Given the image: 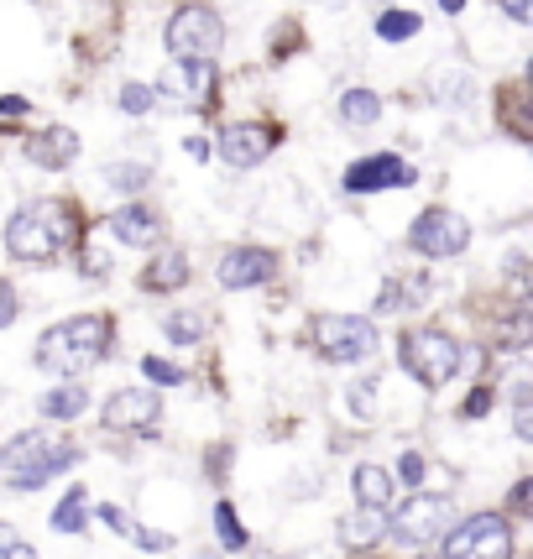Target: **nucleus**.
Listing matches in <instances>:
<instances>
[{
  "instance_id": "obj_1",
  "label": "nucleus",
  "mask_w": 533,
  "mask_h": 559,
  "mask_svg": "<svg viewBox=\"0 0 533 559\" xmlns=\"http://www.w3.org/2000/svg\"><path fill=\"white\" fill-rule=\"evenodd\" d=\"M73 241H79V210L69 199H37L5 225V251L26 267H52Z\"/></svg>"
},
{
  "instance_id": "obj_2",
  "label": "nucleus",
  "mask_w": 533,
  "mask_h": 559,
  "mask_svg": "<svg viewBox=\"0 0 533 559\" xmlns=\"http://www.w3.org/2000/svg\"><path fill=\"white\" fill-rule=\"evenodd\" d=\"M110 341H116V319L110 314H73L37 341V366L52 371V377H84L90 366L110 356Z\"/></svg>"
},
{
  "instance_id": "obj_3",
  "label": "nucleus",
  "mask_w": 533,
  "mask_h": 559,
  "mask_svg": "<svg viewBox=\"0 0 533 559\" xmlns=\"http://www.w3.org/2000/svg\"><path fill=\"white\" fill-rule=\"evenodd\" d=\"M73 465V439L52 435V429H32V435H16L5 450H0V471L16 491H37L48 487L58 471Z\"/></svg>"
},
{
  "instance_id": "obj_4",
  "label": "nucleus",
  "mask_w": 533,
  "mask_h": 559,
  "mask_svg": "<svg viewBox=\"0 0 533 559\" xmlns=\"http://www.w3.org/2000/svg\"><path fill=\"white\" fill-rule=\"evenodd\" d=\"M163 43L183 63H215V52L225 48V22H220L215 5H178Z\"/></svg>"
},
{
  "instance_id": "obj_5",
  "label": "nucleus",
  "mask_w": 533,
  "mask_h": 559,
  "mask_svg": "<svg viewBox=\"0 0 533 559\" xmlns=\"http://www.w3.org/2000/svg\"><path fill=\"white\" fill-rule=\"evenodd\" d=\"M398 361H403V371H408L413 382H424V388H445V382L461 371V345L450 341L445 330H413V335H403Z\"/></svg>"
},
{
  "instance_id": "obj_6",
  "label": "nucleus",
  "mask_w": 533,
  "mask_h": 559,
  "mask_svg": "<svg viewBox=\"0 0 533 559\" xmlns=\"http://www.w3.org/2000/svg\"><path fill=\"white\" fill-rule=\"evenodd\" d=\"M315 350L335 366L366 361V356L377 350V324L362 314H319L315 319Z\"/></svg>"
},
{
  "instance_id": "obj_7",
  "label": "nucleus",
  "mask_w": 533,
  "mask_h": 559,
  "mask_svg": "<svg viewBox=\"0 0 533 559\" xmlns=\"http://www.w3.org/2000/svg\"><path fill=\"white\" fill-rule=\"evenodd\" d=\"M445 559H512V528L502 512H476L445 538Z\"/></svg>"
},
{
  "instance_id": "obj_8",
  "label": "nucleus",
  "mask_w": 533,
  "mask_h": 559,
  "mask_svg": "<svg viewBox=\"0 0 533 559\" xmlns=\"http://www.w3.org/2000/svg\"><path fill=\"white\" fill-rule=\"evenodd\" d=\"M450 497H439V491H413L403 508L392 512L388 534L398 538V544H435L445 528H450Z\"/></svg>"
},
{
  "instance_id": "obj_9",
  "label": "nucleus",
  "mask_w": 533,
  "mask_h": 559,
  "mask_svg": "<svg viewBox=\"0 0 533 559\" xmlns=\"http://www.w3.org/2000/svg\"><path fill=\"white\" fill-rule=\"evenodd\" d=\"M408 246L418 251V257L450 262V257H461L465 246H471V225H465L455 210H424V215L413 219Z\"/></svg>"
},
{
  "instance_id": "obj_10",
  "label": "nucleus",
  "mask_w": 533,
  "mask_h": 559,
  "mask_svg": "<svg viewBox=\"0 0 533 559\" xmlns=\"http://www.w3.org/2000/svg\"><path fill=\"white\" fill-rule=\"evenodd\" d=\"M105 429L110 435H157V418H163V403L152 388H126L105 403Z\"/></svg>"
},
{
  "instance_id": "obj_11",
  "label": "nucleus",
  "mask_w": 533,
  "mask_h": 559,
  "mask_svg": "<svg viewBox=\"0 0 533 559\" xmlns=\"http://www.w3.org/2000/svg\"><path fill=\"white\" fill-rule=\"evenodd\" d=\"M272 146H277V131L266 121H236L225 126V136H220V157L230 168H257V163L272 157Z\"/></svg>"
},
{
  "instance_id": "obj_12",
  "label": "nucleus",
  "mask_w": 533,
  "mask_h": 559,
  "mask_svg": "<svg viewBox=\"0 0 533 559\" xmlns=\"http://www.w3.org/2000/svg\"><path fill=\"white\" fill-rule=\"evenodd\" d=\"M272 277H277V251H266V246H230L220 257V283L225 288H262Z\"/></svg>"
},
{
  "instance_id": "obj_13",
  "label": "nucleus",
  "mask_w": 533,
  "mask_h": 559,
  "mask_svg": "<svg viewBox=\"0 0 533 559\" xmlns=\"http://www.w3.org/2000/svg\"><path fill=\"white\" fill-rule=\"evenodd\" d=\"M408 183H413V168L403 163V157H392V152H382V157H362V163H351V168H345V189H351V194L408 189Z\"/></svg>"
},
{
  "instance_id": "obj_14",
  "label": "nucleus",
  "mask_w": 533,
  "mask_h": 559,
  "mask_svg": "<svg viewBox=\"0 0 533 559\" xmlns=\"http://www.w3.org/2000/svg\"><path fill=\"white\" fill-rule=\"evenodd\" d=\"M210 90H215V63H183V58H173V69L157 79V90H152V95L204 99Z\"/></svg>"
},
{
  "instance_id": "obj_15",
  "label": "nucleus",
  "mask_w": 533,
  "mask_h": 559,
  "mask_svg": "<svg viewBox=\"0 0 533 559\" xmlns=\"http://www.w3.org/2000/svg\"><path fill=\"white\" fill-rule=\"evenodd\" d=\"M26 157L37 163V168H69L73 157H79V136H73L69 126H48V131H37V136H26Z\"/></svg>"
},
{
  "instance_id": "obj_16",
  "label": "nucleus",
  "mask_w": 533,
  "mask_h": 559,
  "mask_svg": "<svg viewBox=\"0 0 533 559\" xmlns=\"http://www.w3.org/2000/svg\"><path fill=\"white\" fill-rule=\"evenodd\" d=\"M110 236L126 241V246H152L157 236H163V215L146 210V204H126V210L110 215Z\"/></svg>"
},
{
  "instance_id": "obj_17",
  "label": "nucleus",
  "mask_w": 533,
  "mask_h": 559,
  "mask_svg": "<svg viewBox=\"0 0 533 559\" xmlns=\"http://www.w3.org/2000/svg\"><path fill=\"white\" fill-rule=\"evenodd\" d=\"M382 534H388V518L377 508H362V512H351V518H340V544H345V549H371Z\"/></svg>"
},
{
  "instance_id": "obj_18",
  "label": "nucleus",
  "mask_w": 533,
  "mask_h": 559,
  "mask_svg": "<svg viewBox=\"0 0 533 559\" xmlns=\"http://www.w3.org/2000/svg\"><path fill=\"white\" fill-rule=\"evenodd\" d=\"M351 487H356V502H362V508H377V512L392 508V476L382 465H356Z\"/></svg>"
},
{
  "instance_id": "obj_19",
  "label": "nucleus",
  "mask_w": 533,
  "mask_h": 559,
  "mask_svg": "<svg viewBox=\"0 0 533 559\" xmlns=\"http://www.w3.org/2000/svg\"><path fill=\"white\" fill-rule=\"evenodd\" d=\"M183 283H189V257L183 251H163L142 272V288H152V293H173V288H183Z\"/></svg>"
},
{
  "instance_id": "obj_20",
  "label": "nucleus",
  "mask_w": 533,
  "mask_h": 559,
  "mask_svg": "<svg viewBox=\"0 0 533 559\" xmlns=\"http://www.w3.org/2000/svg\"><path fill=\"white\" fill-rule=\"evenodd\" d=\"M424 298H429V283H424V277H398V283H388V288H382L377 309L398 314V309H418Z\"/></svg>"
},
{
  "instance_id": "obj_21",
  "label": "nucleus",
  "mask_w": 533,
  "mask_h": 559,
  "mask_svg": "<svg viewBox=\"0 0 533 559\" xmlns=\"http://www.w3.org/2000/svg\"><path fill=\"white\" fill-rule=\"evenodd\" d=\"M340 116H345V126H371L382 116V99L371 95V90H345L340 95Z\"/></svg>"
},
{
  "instance_id": "obj_22",
  "label": "nucleus",
  "mask_w": 533,
  "mask_h": 559,
  "mask_svg": "<svg viewBox=\"0 0 533 559\" xmlns=\"http://www.w3.org/2000/svg\"><path fill=\"white\" fill-rule=\"evenodd\" d=\"M90 408V392L84 388H52L48 397H43V414L48 418H79Z\"/></svg>"
},
{
  "instance_id": "obj_23",
  "label": "nucleus",
  "mask_w": 533,
  "mask_h": 559,
  "mask_svg": "<svg viewBox=\"0 0 533 559\" xmlns=\"http://www.w3.org/2000/svg\"><path fill=\"white\" fill-rule=\"evenodd\" d=\"M163 330H168L173 345H199V335H204V314H199V309H173V314L163 319Z\"/></svg>"
},
{
  "instance_id": "obj_24",
  "label": "nucleus",
  "mask_w": 533,
  "mask_h": 559,
  "mask_svg": "<svg viewBox=\"0 0 533 559\" xmlns=\"http://www.w3.org/2000/svg\"><path fill=\"white\" fill-rule=\"evenodd\" d=\"M105 183L121 189V194H142L146 183H152V168H142V163H110V168H105Z\"/></svg>"
},
{
  "instance_id": "obj_25",
  "label": "nucleus",
  "mask_w": 533,
  "mask_h": 559,
  "mask_svg": "<svg viewBox=\"0 0 533 559\" xmlns=\"http://www.w3.org/2000/svg\"><path fill=\"white\" fill-rule=\"evenodd\" d=\"M418 16H413V11H382V16H377V37H382V43H408V37H418Z\"/></svg>"
},
{
  "instance_id": "obj_26",
  "label": "nucleus",
  "mask_w": 533,
  "mask_h": 559,
  "mask_svg": "<svg viewBox=\"0 0 533 559\" xmlns=\"http://www.w3.org/2000/svg\"><path fill=\"white\" fill-rule=\"evenodd\" d=\"M90 523V512H84V487H73L63 502H58V512H52V528L58 534H79Z\"/></svg>"
},
{
  "instance_id": "obj_27",
  "label": "nucleus",
  "mask_w": 533,
  "mask_h": 559,
  "mask_svg": "<svg viewBox=\"0 0 533 559\" xmlns=\"http://www.w3.org/2000/svg\"><path fill=\"white\" fill-rule=\"evenodd\" d=\"M215 528H220V544H225V549H246V528H241V518H236L230 502L215 508Z\"/></svg>"
},
{
  "instance_id": "obj_28",
  "label": "nucleus",
  "mask_w": 533,
  "mask_h": 559,
  "mask_svg": "<svg viewBox=\"0 0 533 559\" xmlns=\"http://www.w3.org/2000/svg\"><path fill=\"white\" fill-rule=\"evenodd\" d=\"M142 371L152 377V382H163V388H178V382H189V371L183 366H173V361H157V356H146Z\"/></svg>"
},
{
  "instance_id": "obj_29",
  "label": "nucleus",
  "mask_w": 533,
  "mask_h": 559,
  "mask_svg": "<svg viewBox=\"0 0 533 559\" xmlns=\"http://www.w3.org/2000/svg\"><path fill=\"white\" fill-rule=\"evenodd\" d=\"M121 110H126V116H146V110H152V90H146V84H126V90H121Z\"/></svg>"
},
{
  "instance_id": "obj_30",
  "label": "nucleus",
  "mask_w": 533,
  "mask_h": 559,
  "mask_svg": "<svg viewBox=\"0 0 533 559\" xmlns=\"http://www.w3.org/2000/svg\"><path fill=\"white\" fill-rule=\"evenodd\" d=\"M99 512V523H105V528H116V534H137V523H131V512L126 508H116V502H105V508H95Z\"/></svg>"
},
{
  "instance_id": "obj_31",
  "label": "nucleus",
  "mask_w": 533,
  "mask_h": 559,
  "mask_svg": "<svg viewBox=\"0 0 533 559\" xmlns=\"http://www.w3.org/2000/svg\"><path fill=\"white\" fill-rule=\"evenodd\" d=\"M398 476H403L408 487H418V481H424V455H418V450H403V461H398Z\"/></svg>"
},
{
  "instance_id": "obj_32",
  "label": "nucleus",
  "mask_w": 533,
  "mask_h": 559,
  "mask_svg": "<svg viewBox=\"0 0 533 559\" xmlns=\"http://www.w3.org/2000/svg\"><path fill=\"white\" fill-rule=\"evenodd\" d=\"M11 319H16V288H11V283L0 277V330H5Z\"/></svg>"
},
{
  "instance_id": "obj_33",
  "label": "nucleus",
  "mask_w": 533,
  "mask_h": 559,
  "mask_svg": "<svg viewBox=\"0 0 533 559\" xmlns=\"http://www.w3.org/2000/svg\"><path fill=\"white\" fill-rule=\"evenodd\" d=\"M497 5L508 11L512 22H529V16H533V0H497Z\"/></svg>"
},
{
  "instance_id": "obj_34",
  "label": "nucleus",
  "mask_w": 533,
  "mask_h": 559,
  "mask_svg": "<svg viewBox=\"0 0 533 559\" xmlns=\"http://www.w3.org/2000/svg\"><path fill=\"white\" fill-rule=\"evenodd\" d=\"M486 403H491V388H476V392H471V403H465V418L486 414Z\"/></svg>"
},
{
  "instance_id": "obj_35",
  "label": "nucleus",
  "mask_w": 533,
  "mask_h": 559,
  "mask_svg": "<svg viewBox=\"0 0 533 559\" xmlns=\"http://www.w3.org/2000/svg\"><path fill=\"white\" fill-rule=\"evenodd\" d=\"M529 491H533L529 481H518V487H512V497H508V508H512V512H523V508H529Z\"/></svg>"
},
{
  "instance_id": "obj_36",
  "label": "nucleus",
  "mask_w": 533,
  "mask_h": 559,
  "mask_svg": "<svg viewBox=\"0 0 533 559\" xmlns=\"http://www.w3.org/2000/svg\"><path fill=\"white\" fill-rule=\"evenodd\" d=\"M16 544H22V538H16V528H11V523H0V559L11 555Z\"/></svg>"
},
{
  "instance_id": "obj_37",
  "label": "nucleus",
  "mask_w": 533,
  "mask_h": 559,
  "mask_svg": "<svg viewBox=\"0 0 533 559\" xmlns=\"http://www.w3.org/2000/svg\"><path fill=\"white\" fill-rule=\"evenodd\" d=\"M22 110H26V99H16V95L0 99V121H11V116H22Z\"/></svg>"
},
{
  "instance_id": "obj_38",
  "label": "nucleus",
  "mask_w": 533,
  "mask_h": 559,
  "mask_svg": "<svg viewBox=\"0 0 533 559\" xmlns=\"http://www.w3.org/2000/svg\"><path fill=\"white\" fill-rule=\"evenodd\" d=\"M183 146H189V157H199V163L210 157V142H204V136H189V142H183Z\"/></svg>"
},
{
  "instance_id": "obj_39",
  "label": "nucleus",
  "mask_w": 533,
  "mask_h": 559,
  "mask_svg": "<svg viewBox=\"0 0 533 559\" xmlns=\"http://www.w3.org/2000/svg\"><path fill=\"white\" fill-rule=\"evenodd\" d=\"M439 5H445V11H461L465 0H439Z\"/></svg>"
}]
</instances>
